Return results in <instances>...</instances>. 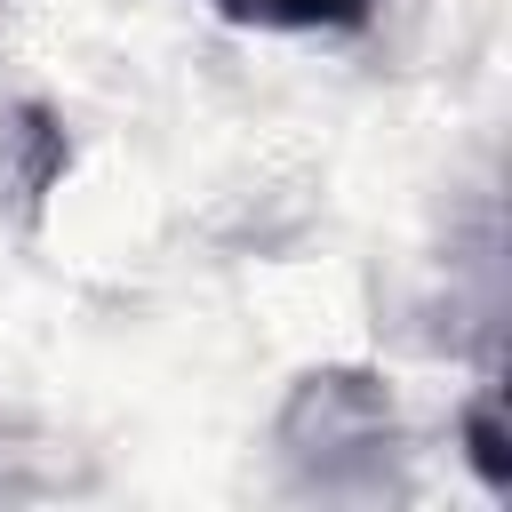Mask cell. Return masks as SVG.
Returning a JSON list of instances; mask_svg holds the SVG:
<instances>
[{"mask_svg":"<svg viewBox=\"0 0 512 512\" xmlns=\"http://www.w3.org/2000/svg\"><path fill=\"white\" fill-rule=\"evenodd\" d=\"M216 16L256 32H360L376 0H216Z\"/></svg>","mask_w":512,"mask_h":512,"instance_id":"7a4b0ae2","label":"cell"},{"mask_svg":"<svg viewBox=\"0 0 512 512\" xmlns=\"http://www.w3.org/2000/svg\"><path fill=\"white\" fill-rule=\"evenodd\" d=\"M472 456H480V472H488V488H504V448H496V408H480V416H472Z\"/></svg>","mask_w":512,"mask_h":512,"instance_id":"3957f363","label":"cell"},{"mask_svg":"<svg viewBox=\"0 0 512 512\" xmlns=\"http://www.w3.org/2000/svg\"><path fill=\"white\" fill-rule=\"evenodd\" d=\"M64 160H72V144L48 104H0V192H16V208H40L64 176Z\"/></svg>","mask_w":512,"mask_h":512,"instance_id":"6da1fadb","label":"cell"}]
</instances>
